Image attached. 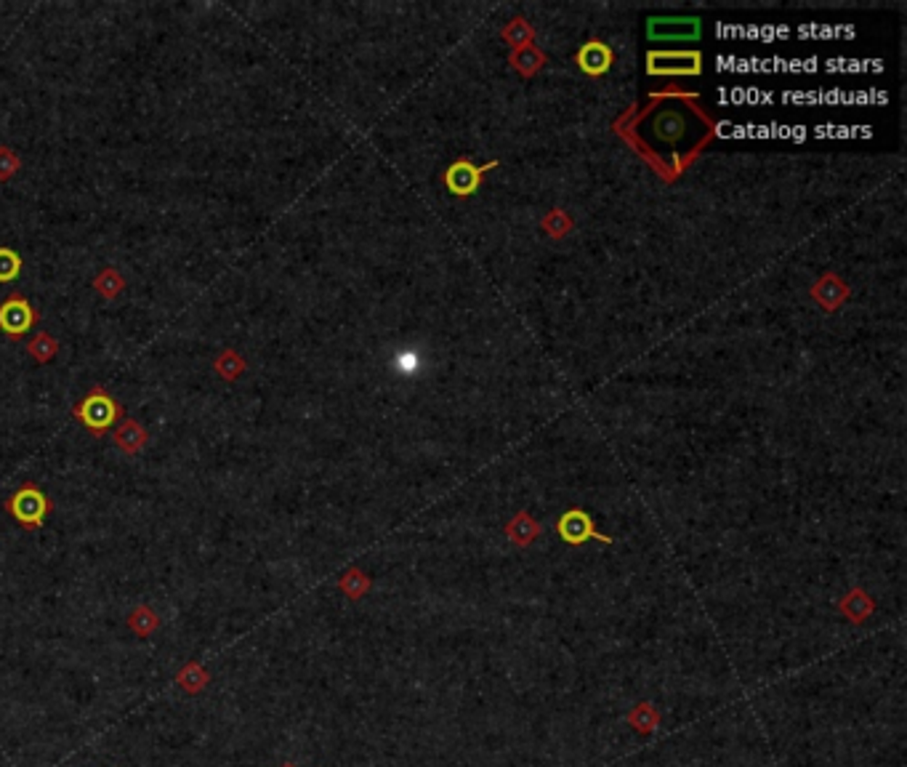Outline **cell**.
Returning <instances> with one entry per match:
<instances>
[{
	"instance_id": "cell-3",
	"label": "cell",
	"mask_w": 907,
	"mask_h": 767,
	"mask_svg": "<svg viewBox=\"0 0 907 767\" xmlns=\"http://www.w3.org/2000/svg\"><path fill=\"white\" fill-rule=\"evenodd\" d=\"M37 326V312L22 294H11L0 304V331L11 338H22Z\"/></svg>"
},
{
	"instance_id": "cell-12",
	"label": "cell",
	"mask_w": 907,
	"mask_h": 767,
	"mask_svg": "<svg viewBox=\"0 0 907 767\" xmlns=\"http://www.w3.org/2000/svg\"><path fill=\"white\" fill-rule=\"evenodd\" d=\"M631 725L636 728V731H642V733H649V731H654L657 728V711L649 706V703H639L634 711H631Z\"/></svg>"
},
{
	"instance_id": "cell-1",
	"label": "cell",
	"mask_w": 907,
	"mask_h": 767,
	"mask_svg": "<svg viewBox=\"0 0 907 767\" xmlns=\"http://www.w3.org/2000/svg\"><path fill=\"white\" fill-rule=\"evenodd\" d=\"M72 416L88 430V434L104 437L126 416V405H120V400H115L101 384H94L91 392L72 408Z\"/></svg>"
},
{
	"instance_id": "cell-5",
	"label": "cell",
	"mask_w": 907,
	"mask_h": 767,
	"mask_svg": "<svg viewBox=\"0 0 907 767\" xmlns=\"http://www.w3.org/2000/svg\"><path fill=\"white\" fill-rule=\"evenodd\" d=\"M208 682H211V674H208L205 664H200V661H190L176 671V685L187 696H200L208 688Z\"/></svg>"
},
{
	"instance_id": "cell-10",
	"label": "cell",
	"mask_w": 907,
	"mask_h": 767,
	"mask_svg": "<svg viewBox=\"0 0 907 767\" xmlns=\"http://www.w3.org/2000/svg\"><path fill=\"white\" fill-rule=\"evenodd\" d=\"M559 531H562V535H564L567 541H572V544L583 541L585 535H596L593 534V528H591V523L585 520L581 512H572V514H567V517L559 523Z\"/></svg>"
},
{
	"instance_id": "cell-2",
	"label": "cell",
	"mask_w": 907,
	"mask_h": 767,
	"mask_svg": "<svg viewBox=\"0 0 907 767\" xmlns=\"http://www.w3.org/2000/svg\"><path fill=\"white\" fill-rule=\"evenodd\" d=\"M54 509L51 499L46 496V491L35 482H25L19 491H14L5 499V512L27 531H40L48 512Z\"/></svg>"
},
{
	"instance_id": "cell-11",
	"label": "cell",
	"mask_w": 907,
	"mask_h": 767,
	"mask_svg": "<svg viewBox=\"0 0 907 767\" xmlns=\"http://www.w3.org/2000/svg\"><path fill=\"white\" fill-rule=\"evenodd\" d=\"M22 275V256L14 248H0V283H14Z\"/></svg>"
},
{
	"instance_id": "cell-14",
	"label": "cell",
	"mask_w": 907,
	"mask_h": 767,
	"mask_svg": "<svg viewBox=\"0 0 907 767\" xmlns=\"http://www.w3.org/2000/svg\"><path fill=\"white\" fill-rule=\"evenodd\" d=\"M365 586H367V581H362V573H356V570H352V573L341 581V589H344L352 600H356V597L362 595Z\"/></svg>"
},
{
	"instance_id": "cell-15",
	"label": "cell",
	"mask_w": 907,
	"mask_h": 767,
	"mask_svg": "<svg viewBox=\"0 0 907 767\" xmlns=\"http://www.w3.org/2000/svg\"><path fill=\"white\" fill-rule=\"evenodd\" d=\"M285 767H293V765H285Z\"/></svg>"
},
{
	"instance_id": "cell-13",
	"label": "cell",
	"mask_w": 907,
	"mask_h": 767,
	"mask_svg": "<svg viewBox=\"0 0 907 767\" xmlns=\"http://www.w3.org/2000/svg\"><path fill=\"white\" fill-rule=\"evenodd\" d=\"M22 168V158L14 147H0V181H11Z\"/></svg>"
},
{
	"instance_id": "cell-9",
	"label": "cell",
	"mask_w": 907,
	"mask_h": 767,
	"mask_svg": "<svg viewBox=\"0 0 907 767\" xmlns=\"http://www.w3.org/2000/svg\"><path fill=\"white\" fill-rule=\"evenodd\" d=\"M27 355L33 358L35 363H40V366L51 363V360L59 355V341H57V336L46 334V331L35 334L33 341H27Z\"/></svg>"
},
{
	"instance_id": "cell-7",
	"label": "cell",
	"mask_w": 907,
	"mask_h": 767,
	"mask_svg": "<svg viewBox=\"0 0 907 767\" xmlns=\"http://www.w3.org/2000/svg\"><path fill=\"white\" fill-rule=\"evenodd\" d=\"M160 616L149 605H136L129 613V629L139 637H152L160 629Z\"/></svg>"
},
{
	"instance_id": "cell-6",
	"label": "cell",
	"mask_w": 907,
	"mask_h": 767,
	"mask_svg": "<svg viewBox=\"0 0 907 767\" xmlns=\"http://www.w3.org/2000/svg\"><path fill=\"white\" fill-rule=\"evenodd\" d=\"M94 291H97L101 299L107 301L118 299V296L126 291V277H123V272L115 267L98 269V275L94 277Z\"/></svg>"
},
{
	"instance_id": "cell-4",
	"label": "cell",
	"mask_w": 907,
	"mask_h": 767,
	"mask_svg": "<svg viewBox=\"0 0 907 767\" xmlns=\"http://www.w3.org/2000/svg\"><path fill=\"white\" fill-rule=\"evenodd\" d=\"M112 440H115V448H118L123 456L133 459V456H139V453L147 448L149 434H147V430H144L136 419H126V421L115 430Z\"/></svg>"
},
{
	"instance_id": "cell-8",
	"label": "cell",
	"mask_w": 907,
	"mask_h": 767,
	"mask_svg": "<svg viewBox=\"0 0 907 767\" xmlns=\"http://www.w3.org/2000/svg\"><path fill=\"white\" fill-rule=\"evenodd\" d=\"M213 370L224 378V381H237L245 370H248V363L245 358L237 352V349H222L213 360Z\"/></svg>"
}]
</instances>
